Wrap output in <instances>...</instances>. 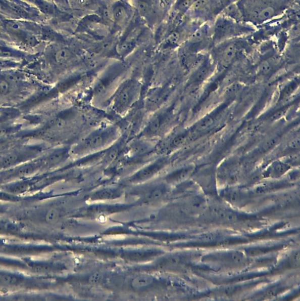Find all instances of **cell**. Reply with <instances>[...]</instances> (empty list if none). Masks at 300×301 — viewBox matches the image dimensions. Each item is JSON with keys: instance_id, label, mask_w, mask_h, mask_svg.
<instances>
[{"instance_id": "7a4b0ae2", "label": "cell", "mask_w": 300, "mask_h": 301, "mask_svg": "<svg viewBox=\"0 0 300 301\" xmlns=\"http://www.w3.org/2000/svg\"><path fill=\"white\" fill-rule=\"evenodd\" d=\"M142 92V84L138 79L130 77L120 82L107 101L115 114L124 116L138 102Z\"/></svg>"}, {"instance_id": "6da1fadb", "label": "cell", "mask_w": 300, "mask_h": 301, "mask_svg": "<svg viewBox=\"0 0 300 301\" xmlns=\"http://www.w3.org/2000/svg\"><path fill=\"white\" fill-rule=\"evenodd\" d=\"M122 130L118 125L101 126L89 132L70 147L71 157L84 158L102 153L120 140Z\"/></svg>"}, {"instance_id": "277c9868", "label": "cell", "mask_w": 300, "mask_h": 301, "mask_svg": "<svg viewBox=\"0 0 300 301\" xmlns=\"http://www.w3.org/2000/svg\"><path fill=\"white\" fill-rule=\"evenodd\" d=\"M124 70V68L122 66H117L115 68H112L111 71L101 78L99 82L97 83L95 92H93L94 97H98L99 99L100 97L105 99V97L108 96V99H109L111 96L110 93L111 91L113 94L115 89L124 79H122Z\"/></svg>"}, {"instance_id": "52a82bcc", "label": "cell", "mask_w": 300, "mask_h": 301, "mask_svg": "<svg viewBox=\"0 0 300 301\" xmlns=\"http://www.w3.org/2000/svg\"><path fill=\"white\" fill-rule=\"evenodd\" d=\"M70 10L78 12L95 13L106 5L104 0H68Z\"/></svg>"}, {"instance_id": "30bf717a", "label": "cell", "mask_w": 300, "mask_h": 301, "mask_svg": "<svg viewBox=\"0 0 300 301\" xmlns=\"http://www.w3.org/2000/svg\"><path fill=\"white\" fill-rule=\"evenodd\" d=\"M237 45L235 43L227 46L221 53V60L224 63H229L232 60L237 52Z\"/></svg>"}, {"instance_id": "5bb4252c", "label": "cell", "mask_w": 300, "mask_h": 301, "mask_svg": "<svg viewBox=\"0 0 300 301\" xmlns=\"http://www.w3.org/2000/svg\"><path fill=\"white\" fill-rule=\"evenodd\" d=\"M8 144L7 141L5 139H0V150H2Z\"/></svg>"}, {"instance_id": "4fadbf2b", "label": "cell", "mask_w": 300, "mask_h": 301, "mask_svg": "<svg viewBox=\"0 0 300 301\" xmlns=\"http://www.w3.org/2000/svg\"><path fill=\"white\" fill-rule=\"evenodd\" d=\"M174 1V0H158L159 6L161 9L167 8Z\"/></svg>"}, {"instance_id": "8992f818", "label": "cell", "mask_w": 300, "mask_h": 301, "mask_svg": "<svg viewBox=\"0 0 300 301\" xmlns=\"http://www.w3.org/2000/svg\"><path fill=\"white\" fill-rule=\"evenodd\" d=\"M135 11L141 19L153 23L156 16L155 0H135Z\"/></svg>"}, {"instance_id": "9c48e42d", "label": "cell", "mask_w": 300, "mask_h": 301, "mask_svg": "<svg viewBox=\"0 0 300 301\" xmlns=\"http://www.w3.org/2000/svg\"><path fill=\"white\" fill-rule=\"evenodd\" d=\"M242 28L229 21H220L216 27L215 38L216 40H220L231 35L238 34L240 32L238 30L242 31Z\"/></svg>"}, {"instance_id": "5b68a950", "label": "cell", "mask_w": 300, "mask_h": 301, "mask_svg": "<svg viewBox=\"0 0 300 301\" xmlns=\"http://www.w3.org/2000/svg\"><path fill=\"white\" fill-rule=\"evenodd\" d=\"M50 60L56 66L66 68L77 64L79 55L72 47L61 46L54 47L52 50Z\"/></svg>"}, {"instance_id": "9a60e30c", "label": "cell", "mask_w": 300, "mask_h": 301, "mask_svg": "<svg viewBox=\"0 0 300 301\" xmlns=\"http://www.w3.org/2000/svg\"><path fill=\"white\" fill-rule=\"evenodd\" d=\"M1 17H2L1 16H0V18H1Z\"/></svg>"}, {"instance_id": "ba28073f", "label": "cell", "mask_w": 300, "mask_h": 301, "mask_svg": "<svg viewBox=\"0 0 300 301\" xmlns=\"http://www.w3.org/2000/svg\"><path fill=\"white\" fill-rule=\"evenodd\" d=\"M166 162V159L164 157L155 159L149 164H148L145 167L136 173L135 177H133V179L138 181L149 179V178L155 175V174L160 171L163 166L165 165Z\"/></svg>"}, {"instance_id": "3957f363", "label": "cell", "mask_w": 300, "mask_h": 301, "mask_svg": "<svg viewBox=\"0 0 300 301\" xmlns=\"http://www.w3.org/2000/svg\"><path fill=\"white\" fill-rule=\"evenodd\" d=\"M110 11L111 32L115 33L128 27L134 17L135 10L128 0H116L110 6Z\"/></svg>"}, {"instance_id": "7c38bea8", "label": "cell", "mask_w": 300, "mask_h": 301, "mask_svg": "<svg viewBox=\"0 0 300 301\" xmlns=\"http://www.w3.org/2000/svg\"><path fill=\"white\" fill-rule=\"evenodd\" d=\"M60 216V212L58 211V210L56 209H51L50 211L47 213L46 220L49 223H56L57 221L59 220Z\"/></svg>"}, {"instance_id": "8fae6325", "label": "cell", "mask_w": 300, "mask_h": 301, "mask_svg": "<svg viewBox=\"0 0 300 301\" xmlns=\"http://www.w3.org/2000/svg\"><path fill=\"white\" fill-rule=\"evenodd\" d=\"M154 282V278L149 275H142L136 277L132 282V286L136 289H142L149 286Z\"/></svg>"}]
</instances>
